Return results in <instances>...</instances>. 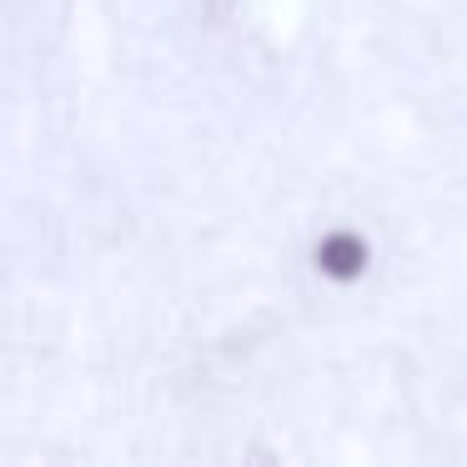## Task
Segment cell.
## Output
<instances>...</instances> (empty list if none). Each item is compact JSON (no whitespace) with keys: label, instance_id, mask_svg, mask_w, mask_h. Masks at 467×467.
Segmentation results:
<instances>
[{"label":"cell","instance_id":"obj_1","mask_svg":"<svg viewBox=\"0 0 467 467\" xmlns=\"http://www.w3.org/2000/svg\"><path fill=\"white\" fill-rule=\"evenodd\" d=\"M322 262L332 266V272H357V266H362V246H352V242H327Z\"/></svg>","mask_w":467,"mask_h":467}]
</instances>
